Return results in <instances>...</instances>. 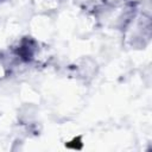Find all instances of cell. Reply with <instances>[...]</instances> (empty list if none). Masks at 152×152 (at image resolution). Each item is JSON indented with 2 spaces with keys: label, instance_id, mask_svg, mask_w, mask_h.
Instances as JSON below:
<instances>
[{
  "label": "cell",
  "instance_id": "3957f363",
  "mask_svg": "<svg viewBox=\"0 0 152 152\" xmlns=\"http://www.w3.org/2000/svg\"><path fill=\"white\" fill-rule=\"evenodd\" d=\"M5 1H7V0H0V4H2V2H5Z\"/></svg>",
  "mask_w": 152,
  "mask_h": 152
},
{
  "label": "cell",
  "instance_id": "6da1fadb",
  "mask_svg": "<svg viewBox=\"0 0 152 152\" xmlns=\"http://www.w3.org/2000/svg\"><path fill=\"white\" fill-rule=\"evenodd\" d=\"M39 51V44L38 42L31 37V36H25L20 38L17 44L12 48V55L15 57L20 63L28 64L36 59V56L38 55Z\"/></svg>",
  "mask_w": 152,
  "mask_h": 152
},
{
  "label": "cell",
  "instance_id": "7a4b0ae2",
  "mask_svg": "<svg viewBox=\"0 0 152 152\" xmlns=\"http://www.w3.org/2000/svg\"><path fill=\"white\" fill-rule=\"evenodd\" d=\"M108 7V0H84L83 5V10H86L93 15H99L103 13V10H107Z\"/></svg>",
  "mask_w": 152,
  "mask_h": 152
}]
</instances>
